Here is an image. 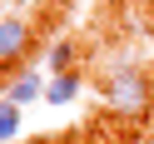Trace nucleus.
I'll use <instances>...</instances> for the list:
<instances>
[{
	"instance_id": "obj_1",
	"label": "nucleus",
	"mask_w": 154,
	"mask_h": 144,
	"mask_svg": "<svg viewBox=\"0 0 154 144\" xmlns=\"http://www.w3.org/2000/svg\"><path fill=\"white\" fill-rule=\"evenodd\" d=\"M100 94H104V109L119 114V119H139V114H149V80H144L139 70H129V65L104 70Z\"/></svg>"
},
{
	"instance_id": "obj_2",
	"label": "nucleus",
	"mask_w": 154,
	"mask_h": 144,
	"mask_svg": "<svg viewBox=\"0 0 154 144\" xmlns=\"http://www.w3.org/2000/svg\"><path fill=\"white\" fill-rule=\"evenodd\" d=\"M35 50V30L30 20H20V15H5L0 20V65L5 70H15V65H25Z\"/></svg>"
},
{
	"instance_id": "obj_3",
	"label": "nucleus",
	"mask_w": 154,
	"mask_h": 144,
	"mask_svg": "<svg viewBox=\"0 0 154 144\" xmlns=\"http://www.w3.org/2000/svg\"><path fill=\"white\" fill-rule=\"evenodd\" d=\"M40 94H45V80H40L35 70H25V75H15V80H10L5 100H10V104H30V100H40Z\"/></svg>"
},
{
	"instance_id": "obj_4",
	"label": "nucleus",
	"mask_w": 154,
	"mask_h": 144,
	"mask_svg": "<svg viewBox=\"0 0 154 144\" xmlns=\"http://www.w3.org/2000/svg\"><path fill=\"white\" fill-rule=\"evenodd\" d=\"M85 90V84H80V75H55V80L50 84H45V100H50V104H75V94H80Z\"/></svg>"
},
{
	"instance_id": "obj_5",
	"label": "nucleus",
	"mask_w": 154,
	"mask_h": 144,
	"mask_svg": "<svg viewBox=\"0 0 154 144\" xmlns=\"http://www.w3.org/2000/svg\"><path fill=\"white\" fill-rule=\"evenodd\" d=\"M45 70H50V80H55V75H70V70H75V45H70V40L50 45V55H45Z\"/></svg>"
},
{
	"instance_id": "obj_6",
	"label": "nucleus",
	"mask_w": 154,
	"mask_h": 144,
	"mask_svg": "<svg viewBox=\"0 0 154 144\" xmlns=\"http://www.w3.org/2000/svg\"><path fill=\"white\" fill-rule=\"evenodd\" d=\"M15 129H20V104L0 94V139H15Z\"/></svg>"
},
{
	"instance_id": "obj_7",
	"label": "nucleus",
	"mask_w": 154,
	"mask_h": 144,
	"mask_svg": "<svg viewBox=\"0 0 154 144\" xmlns=\"http://www.w3.org/2000/svg\"><path fill=\"white\" fill-rule=\"evenodd\" d=\"M20 5H35V10H40V5H50V0H20Z\"/></svg>"
}]
</instances>
